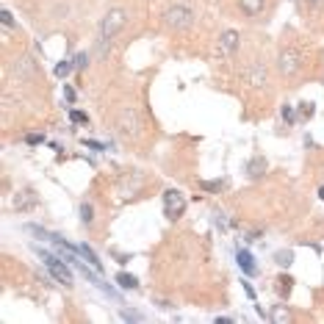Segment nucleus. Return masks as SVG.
Returning a JSON list of instances; mask_svg holds the SVG:
<instances>
[{
  "mask_svg": "<svg viewBox=\"0 0 324 324\" xmlns=\"http://www.w3.org/2000/svg\"><path fill=\"white\" fill-rule=\"evenodd\" d=\"M247 80H250L252 86H263L266 84V69H263V64H252L250 67V72H247Z\"/></svg>",
  "mask_w": 324,
  "mask_h": 324,
  "instance_id": "obj_13",
  "label": "nucleus"
},
{
  "mask_svg": "<svg viewBox=\"0 0 324 324\" xmlns=\"http://www.w3.org/2000/svg\"><path fill=\"white\" fill-rule=\"evenodd\" d=\"M263 172H266V161H263V155H252L250 161H247V178H261Z\"/></svg>",
  "mask_w": 324,
  "mask_h": 324,
  "instance_id": "obj_10",
  "label": "nucleus"
},
{
  "mask_svg": "<svg viewBox=\"0 0 324 324\" xmlns=\"http://www.w3.org/2000/svg\"><path fill=\"white\" fill-rule=\"evenodd\" d=\"M222 186H225L222 180H205V183H202V191H222Z\"/></svg>",
  "mask_w": 324,
  "mask_h": 324,
  "instance_id": "obj_24",
  "label": "nucleus"
},
{
  "mask_svg": "<svg viewBox=\"0 0 324 324\" xmlns=\"http://www.w3.org/2000/svg\"><path fill=\"white\" fill-rule=\"evenodd\" d=\"M78 252L86 258V263H89V266L94 269V272H103V263H100V258L94 255V250H92L89 244H80V247H78Z\"/></svg>",
  "mask_w": 324,
  "mask_h": 324,
  "instance_id": "obj_15",
  "label": "nucleus"
},
{
  "mask_svg": "<svg viewBox=\"0 0 324 324\" xmlns=\"http://www.w3.org/2000/svg\"><path fill=\"white\" fill-rule=\"evenodd\" d=\"M194 20H197L194 9H188V6H183V3L169 6V9L164 11V22H167L172 31H188V28L194 25Z\"/></svg>",
  "mask_w": 324,
  "mask_h": 324,
  "instance_id": "obj_2",
  "label": "nucleus"
},
{
  "mask_svg": "<svg viewBox=\"0 0 324 324\" xmlns=\"http://www.w3.org/2000/svg\"><path fill=\"white\" fill-rule=\"evenodd\" d=\"M86 64H89V53H78L75 56V69H84Z\"/></svg>",
  "mask_w": 324,
  "mask_h": 324,
  "instance_id": "obj_26",
  "label": "nucleus"
},
{
  "mask_svg": "<svg viewBox=\"0 0 324 324\" xmlns=\"http://www.w3.org/2000/svg\"><path fill=\"white\" fill-rule=\"evenodd\" d=\"M42 261H45V269L50 272V277L56 280L58 286H64V288L75 286V277H72V272H69V266L64 261H58L56 255H50V252H42Z\"/></svg>",
  "mask_w": 324,
  "mask_h": 324,
  "instance_id": "obj_4",
  "label": "nucleus"
},
{
  "mask_svg": "<svg viewBox=\"0 0 324 324\" xmlns=\"http://www.w3.org/2000/svg\"><path fill=\"white\" fill-rule=\"evenodd\" d=\"M299 114L305 116V119H310V116L316 114V108H313V103H299Z\"/></svg>",
  "mask_w": 324,
  "mask_h": 324,
  "instance_id": "obj_23",
  "label": "nucleus"
},
{
  "mask_svg": "<svg viewBox=\"0 0 324 324\" xmlns=\"http://www.w3.org/2000/svg\"><path fill=\"white\" fill-rule=\"evenodd\" d=\"M238 50V33L235 31H225L219 39V53L222 56H233V53Z\"/></svg>",
  "mask_w": 324,
  "mask_h": 324,
  "instance_id": "obj_8",
  "label": "nucleus"
},
{
  "mask_svg": "<svg viewBox=\"0 0 324 324\" xmlns=\"http://www.w3.org/2000/svg\"><path fill=\"white\" fill-rule=\"evenodd\" d=\"M305 3H308L310 9H321V6H324V0H305Z\"/></svg>",
  "mask_w": 324,
  "mask_h": 324,
  "instance_id": "obj_31",
  "label": "nucleus"
},
{
  "mask_svg": "<svg viewBox=\"0 0 324 324\" xmlns=\"http://www.w3.org/2000/svg\"><path fill=\"white\" fill-rule=\"evenodd\" d=\"M274 261H277L280 266H291V263H294V252H291V250H286V252H277V255H274Z\"/></svg>",
  "mask_w": 324,
  "mask_h": 324,
  "instance_id": "obj_22",
  "label": "nucleus"
},
{
  "mask_svg": "<svg viewBox=\"0 0 324 324\" xmlns=\"http://www.w3.org/2000/svg\"><path fill=\"white\" fill-rule=\"evenodd\" d=\"M114 280L119 282V288H139V280L133 277V274H128V272H119Z\"/></svg>",
  "mask_w": 324,
  "mask_h": 324,
  "instance_id": "obj_16",
  "label": "nucleus"
},
{
  "mask_svg": "<svg viewBox=\"0 0 324 324\" xmlns=\"http://www.w3.org/2000/svg\"><path fill=\"white\" fill-rule=\"evenodd\" d=\"M116 131L125 139H136L139 136V114L136 108H125L119 116H116Z\"/></svg>",
  "mask_w": 324,
  "mask_h": 324,
  "instance_id": "obj_5",
  "label": "nucleus"
},
{
  "mask_svg": "<svg viewBox=\"0 0 324 324\" xmlns=\"http://www.w3.org/2000/svg\"><path fill=\"white\" fill-rule=\"evenodd\" d=\"M216 321H222V324H233L235 319H230V316H219V319H216Z\"/></svg>",
  "mask_w": 324,
  "mask_h": 324,
  "instance_id": "obj_33",
  "label": "nucleus"
},
{
  "mask_svg": "<svg viewBox=\"0 0 324 324\" xmlns=\"http://www.w3.org/2000/svg\"><path fill=\"white\" fill-rule=\"evenodd\" d=\"M80 222H84L86 227H92V225H94V208H92L89 202L80 205Z\"/></svg>",
  "mask_w": 324,
  "mask_h": 324,
  "instance_id": "obj_17",
  "label": "nucleus"
},
{
  "mask_svg": "<svg viewBox=\"0 0 324 324\" xmlns=\"http://www.w3.org/2000/svg\"><path fill=\"white\" fill-rule=\"evenodd\" d=\"M235 261H238V266H241V272L244 274H255L258 272V266H255V261H252V255L247 250H238V255H235Z\"/></svg>",
  "mask_w": 324,
  "mask_h": 324,
  "instance_id": "obj_14",
  "label": "nucleus"
},
{
  "mask_svg": "<svg viewBox=\"0 0 324 324\" xmlns=\"http://www.w3.org/2000/svg\"><path fill=\"white\" fill-rule=\"evenodd\" d=\"M86 147H92V150H105V144H100V141H84Z\"/></svg>",
  "mask_w": 324,
  "mask_h": 324,
  "instance_id": "obj_30",
  "label": "nucleus"
},
{
  "mask_svg": "<svg viewBox=\"0 0 324 324\" xmlns=\"http://www.w3.org/2000/svg\"><path fill=\"white\" fill-rule=\"evenodd\" d=\"M64 94H67V100H69V103H72V100H75V92L69 89V86H64Z\"/></svg>",
  "mask_w": 324,
  "mask_h": 324,
  "instance_id": "obj_32",
  "label": "nucleus"
},
{
  "mask_svg": "<svg viewBox=\"0 0 324 324\" xmlns=\"http://www.w3.org/2000/svg\"><path fill=\"white\" fill-rule=\"evenodd\" d=\"M238 6L247 17H261L266 11V0H238Z\"/></svg>",
  "mask_w": 324,
  "mask_h": 324,
  "instance_id": "obj_9",
  "label": "nucleus"
},
{
  "mask_svg": "<svg viewBox=\"0 0 324 324\" xmlns=\"http://www.w3.org/2000/svg\"><path fill=\"white\" fill-rule=\"evenodd\" d=\"M186 211V199L180 191H175V188H169V191H164V214H167V219H180Z\"/></svg>",
  "mask_w": 324,
  "mask_h": 324,
  "instance_id": "obj_6",
  "label": "nucleus"
},
{
  "mask_svg": "<svg viewBox=\"0 0 324 324\" xmlns=\"http://www.w3.org/2000/svg\"><path fill=\"white\" fill-rule=\"evenodd\" d=\"M25 141H28V144H42L45 136H39V133H31V136H25Z\"/></svg>",
  "mask_w": 324,
  "mask_h": 324,
  "instance_id": "obj_29",
  "label": "nucleus"
},
{
  "mask_svg": "<svg viewBox=\"0 0 324 324\" xmlns=\"http://www.w3.org/2000/svg\"><path fill=\"white\" fill-rule=\"evenodd\" d=\"M122 194H136L139 188H141V175L139 172H131V175H125L122 178Z\"/></svg>",
  "mask_w": 324,
  "mask_h": 324,
  "instance_id": "obj_12",
  "label": "nucleus"
},
{
  "mask_svg": "<svg viewBox=\"0 0 324 324\" xmlns=\"http://www.w3.org/2000/svg\"><path fill=\"white\" fill-rule=\"evenodd\" d=\"M282 119H286L288 125H291V122L297 119V116H294V108H291V105H282Z\"/></svg>",
  "mask_w": 324,
  "mask_h": 324,
  "instance_id": "obj_27",
  "label": "nucleus"
},
{
  "mask_svg": "<svg viewBox=\"0 0 324 324\" xmlns=\"http://www.w3.org/2000/svg\"><path fill=\"white\" fill-rule=\"evenodd\" d=\"M14 75H20V78H36V64H33V58L22 56L14 61Z\"/></svg>",
  "mask_w": 324,
  "mask_h": 324,
  "instance_id": "obj_7",
  "label": "nucleus"
},
{
  "mask_svg": "<svg viewBox=\"0 0 324 324\" xmlns=\"http://www.w3.org/2000/svg\"><path fill=\"white\" fill-rule=\"evenodd\" d=\"M319 199H324V186L319 188Z\"/></svg>",
  "mask_w": 324,
  "mask_h": 324,
  "instance_id": "obj_34",
  "label": "nucleus"
},
{
  "mask_svg": "<svg viewBox=\"0 0 324 324\" xmlns=\"http://www.w3.org/2000/svg\"><path fill=\"white\" fill-rule=\"evenodd\" d=\"M272 321H277V324H280V321H291V313H288L282 305H277V308L272 310Z\"/></svg>",
  "mask_w": 324,
  "mask_h": 324,
  "instance_id": "obj_20",
  "label": "nucleus"
},
{
  "mask_svg": "<svg viewBox=\"0 0 324 324\" xmlns=\"http://www.w3.org/2000/svg\"><path fill=\"white\" fill-rule=\"evenodd\" d=\"M280 286H277V291L282 294V297H288V294H291V286H294V280L291 277H288V274H280Z\"/></svg>",
  "mask_w": 324,
  "mask_h": 324,
  "instance_id": "obj_19",
  "label": "nucleus"
},
{
  "mask_svg": "<svg viewBox=\"0 0 324 324\" xmlns=\"http://www.w3.org/2000/svg\"><path fill=\"white\" fill-rule=\"evenodd\" d=\"M69 122H75V125H89V114H84V111H69Z\"/></svg>",
  "mask_w": 324,
  "mask_h": 324,
  "instance_id": "obj_21",
  "label": "nucleus"
},
{
  "mask_svg": "<svg viewBox=\"0 0 324 324\" xmlns=\"http://www.w3.org/2000/svg\"><path fill=\"white\" fill-rule=\"evenodd\" d=\"M33 205H36V194H33L31 188H25L22 194H17V199H14V208L17 211H31Z\"/></svg>",
  "mask_w": 324,
  "mask_h": 324,
  "instance_id": "obj_11",
  "label": "nucleus"
},
{
  "mask_svg": "<svg viewBox=\"0 0 324 324\" xmlns=\"http://www.w3.org/2000/svg\"><path fill=\"white\" fill-rule=\"evenodd\" d=\"M122 319L125 321H144V316L136 313V310H122Z\"/></svg>",
  "mask_w": 324,
  "mask_h": 324,
  "instance_id": "obj_25",
  "label": "nucleus"
},
{
  "mask_svg": "<svg viewBox=\"0 0 324 324\" xmlns=\"http://www.w3.org/2000/svg\"><path fill=\"white\" fill-rule=\"evenodd\" d=\"M302 64H305V58H302V53H299L297 47H294V45H282V50L277 56V69H280L282 78H294V75L302 69Z\"/></svg>",
  "mask_w": 324,
  "mask_h": 324,
  "instance_id": "obj_3",
  "label": "nucleus"
},
{
  "mask_svg": "<svg viewBox=\"0 0 324 324\" xmlns=\"http://www.w3.org/2000/svg\"><path fill=\"white\" fill-rule=\"evenodd\" d=\"M125 25H128V11L125 9H111L108 14L103 17V22H100V45L105 47Z\"/></svg>",
  "mask_w": 324,
  "mask_h": 324,
  "instance_id": "obj_1",
  "label": "nucleus"
},
{
  "mask_svg": "<svg viewBox=\"0 0 324 324\" xmlns=\"http://www.w3.org/2000/svg\"><path fill=\"white\" fill-rule=\"evenodd\" d=\"M72 69H75V61H58L56 64V75H58V78H67Z\"/></svg>",
  "mask_w": 324,
  "mask_h": 324,
  "instance_id": "obj_18",
  "label": "nucleus"
},
{
  "mask_svg": "<svg viewBox=\"0 0 324 324\" xmlns=\"http://www.w3.org/2000/svg\"><path fill=\"white\" fill-rule=\"evenodd\" d=\"M0 20H3V25H6V28L14 25V17H11V11H6V9H3V14H0Z\"/></svg>",
  "mask_w": 324,
  "mask_h": 324,
  "instance_id": "obj_28",
  "label": "nucleus"
}]
</instances>
